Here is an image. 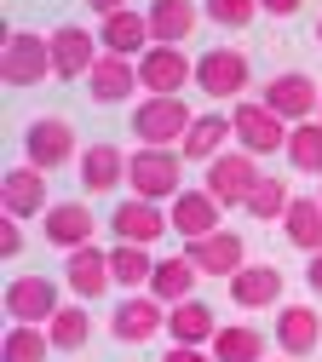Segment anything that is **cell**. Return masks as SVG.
<instances>
[{
  "label": "cell",
  "instance_id": "6da1fadb",
  "mask_svg": "<svg viewBox=\"0 0 322 362\" xmlns=\"http://www.w3.org/2000/svg\"><path fill=\"white\" fill-rule=\"evenodd\" d=\"M127 185L138 202H161L173 207L184 196V156L178 150H150V144H138L132 161H127Z\"/></svg>",
  "mask_w": 322,
  "mask_h": 362
},
{
  "label": "cell",
  "instance_id": "7a4b0ae2",
  "mask_svg": "<svg viewBox=\"0 0 322 362\" xmlns=\"http://www.w3.org/2000/svg\"><path fill=\"white\" fill-rule=\"evenodd\" d=\"M190 127H196V115L184 110V98H144L132 110V132H138V144H150V150H178Z\"/></svg>",
  "mask_w": 322,
  "mask_h": 362
},
{
  "label": "cell",
  "instance_id": "3957f363",
  "mask_svg": "<svg viewBox=\"0 0 322 362\" xmlns=\"http://www.w3.org/2000/svg\"><path fill=\"white\" fill-rule=\"evenodd\" d=\"M248 81H253V69H248V52H236V47H207L196 58V86L219 104H242Z\"/></svg>",
  "mask_w": 322,
  "mask_h": 362
},
{
  "label": "cell",
  "instance_id": "277c9868",
  "mask_svg": "<svg viewBox=\"0 0 322 362\" xmlns=\"http://www.w3.org/2000/svg\"><path fill=\"white\" fill-rule=\"evenodd\" d=\"M259 156H248V150H224L213 167H207V178H202V190L219 202V207H248V196L259 190Z\"/></svg>",
  "mask_w": 322,
  "mask_h": 362
},
{
  "label": "cell",
  "instance_id": "5b68a950",
  "mask_svg": "<svg viewBox=\"0 0 322 362\" xmlns=\"http://www.w3.org/2000/svg\"><path fill=\"white\" fill-rule=\"evenodd\" d=\"M259 104H265L270 115H282L288 127H299V121H316V115H322V86H316L311 75L288 69V75H276V81H265V93H259Z\"/></svg>",
  "mask_w": 322,
  "mask_h": 362
},
{
  "label": "cell",
  "instance_id": "8992f818",
  "mask_svg": "<svg viewBox=\"0 0 322 362\" xmlns=\"http://www.w3.org/2000/svg\"><path fill=\"white\" fill-rule=\"evenodd\" d=\"M23 161L40 167V173H58L64 161H81V150H75V127H69L64 115H40V121H29V132H23Z\"/></svg>",
  "mask_w": 322,
  "mask_h": 362
},
{
  "label": "cell",
  "instance_id": "52a82bcc",
  "mask_svg": "<svg viewBox=\"0 0 322 362\" xmlns=\"http://www.w3.org/2000/svg\"><path fill=\"white\" fill-rule=\"evenodd\" d=\"M0 75H6V86H40L46 75H52V40H40L29 29L6 35V47H0Z\"/></svg>",
  "mask_w": 322,
  "mask_h": 362
},
{
  "label": "cell",
  "instance_id": "ba28073f",
  "mask_svg": "<svg viewBox=\"0 0 322 362\" xmlns=\"http://www.w3.org/2000/svg\"><path fill=\"white\" fill-rule=\"evenodd\" d=\"M230 132H236V150H248V156H270V150H288V121L282 115H270L259 98L253 104H236L230 110Z\"/></svg>",
  "mask_w": 322,
  "mask_h": 362
},
{
  "label": "cell",
  "instance_id": "9c48e42d",
  "mask_svg": "<svg viewBox=\"0 0 322 362\" xmlns=\"http://www.w3.org/2000/svg\"><path fill=\"white\" fill-rule=\"evenodd\" d=\"M110 334L121 345H150L156 334H167V305L156 293H127L115 305V316H110Z\"/></svg>",
  "mask_w": 322,
  "mask_h": 362
},
{
  "label": "cell",
  "instance_id": "30bf717a",
  "mask_svg": "<svg viewBox=\"0 0 322 362\" xmlns=\"http://www.w3.org/2000/svg\"><path fill=\"white\" fill-rule=\"evenodd\" d=\"M64 310V299H58V282L52 276H18L12 288H6V316L12 322H29V328H46L52 316Z\"/></svg>",
  "mask_w": 322,
  "mask_h": 362
},
{
  "label": "cell",
  "instance_id": "8fae6325",
  "mask_svg": "<svg viewBox=\"0 0 322 362\" xmlns=\"http://www.w3.org/2000/svg\"><path fill=\"white\" fill-rule=\"evenodd\" d=\"M196 64L184 58V47H150L138 58V86H144V98H178V86H190Z\"/></svg>",
  "mask_w": 322,
  "mask_h": 362
},
{
  "label": "cell",
  "instance_id": "7c38bea8",
  "mask_svg": "<svg viewBox=\"0 0 322 362\" xmlns=\"http://www.w3.org/2000/svg\"><path fill=\"white\" fill-rule=\"evenodd\" d=\"M98 58H104V40L92 35V29H81V23L52 29V75L58 81H86Z\"/></svg>",
  "mask_w": 322,
  "mask_h": 362
},
{
  "label": "cell",
  "instance_id": "4fadbf2b",
  "mask_svg": "<svg viewBox=\"0 0 322 362\" xmlns=\"http://www.w3.org/2000/svg\"><path fill=\"white\" fill-rule=\"evenodd\" d=\"M110 230H115V242L156 247V242L173 230V218H167V207H161V202H138V196H127V202L110 213Z\"/></svg>",
  "mask_w": 322,
  "mask_h": 362
},
{
  "label": "cell",
  "instance_id": "5bb4252c",
  "mask_svg": "<svg viewBox=\"0 0 322 362\" xmlns=\"http://www.w3.org/2000/svg\"><path fill=\"white\" fill-rule=\"evenodd\" d=\"M46 242H52L64 259L69 253H81V247H92V236H98V218H92V207L86 202H52L46 207Z\"/></svg>",
  "mask_w": 322,
  "mask_h": 362
},
{
  "label": "cell",
  "instance_id": "9a60e30c",
  "mask_svg": "<svg viewBox=\"0 0 322 362\" xmlns=\"http://www.w3.org/2000/svg\"><path fill=\"white\" fill-rule=\"evenodd\" d=\"M0 213L6 218H46V173L40 167H6V178H0Z\"/></svg>",
  "mask_w": 322,
  "mask_h": 362
},
{
  "label": "cell",
  "instance_id": "2e32d148",
  "mask_svg": "<svg viewBox=\"0 0 322 362\" xmlns=\"http://www.w3.org/2000/svg\"><path fill=\"white\" fill-rule=\"evenodd\" d=\"M184 259H190L202 276H236V270L248 264V247H242V236L236 230H213V236H202V242H184Z\"/></svg>",
  "mask_w": 322,
  "mask_h": 362
},
{
  "label": "cell",
  "instance_id": "e0dca14e",
  "mask_svg": "<svg viewBox=\"0 0 322 362\" xmlns=\"http://www.w3.org/2000/svg\"><path fill=\"white\" fill-rule=\"evenodd\" d=\"M64 288L86 305V299H98V293H110L115 288V276H110V247H81V253H69L64 259Z\"/></svg>",
  "mask_w": 322,
  "mask_h": 362
},
{
  "label": "cell",
  "instance_id": "ac0fdd59",
  "mask_svg": "<svg viewBox=\"0 0 322 362\" xmlns=\"http://www.w3.org/2000/svg\"><path fill=\"white\" fill-rule=\"evenodd\" d=\"M224 288H230V305L270 310V305H282V270H276V264H242Z\"/></svg>",
  "mask_w": 322,
  "mask_h": 362
},
{
  "label": "cell",
  "instance_id": "d6986e66",
  "mask_svg": "<svg viewBox=\"0 0 322 362\" xmlns=\"http://www.w3.org/2000/svg\"><path fill=\"white\" fill-rule=\"evenodd\" d=\"M132 86H138V58H115V52H104L92 64V75H86L92 104H127Z\"/></svg>",
  "mask_w": 322,
  "mask_h": 362
},
{
  "label": "cell",
  "instance_id": "ffe728a7",
  "mask_svg": "<svg viewBox=\"0 0 322 362\" xmlns=\"http://www.w3.org/2000/svg\"><path fill=\"white\" fill-rule=\"evenodd\" d=\"M236 139L230 132V115H219V110H207V115H196V127L184 132V144H178V156L184 161H196V167H213L219 156H224V144Z\"/></svg>",
  "mask_w": 322,
  "mask_h": 362
},
{
  "label": "cell",
  "instance_id": "44dd1931",
  "mask_svg": "<svg viewBox=\"0 0 322 362\" xmlns=\"http://www.w3.org/2000/svg\"><path fill=\"white\" fill-rule=\"evenodd\" d=\"M276 345H282V356H311L322 345V316L311 305H282L276 310Z\"/></svg>",
  "mask_w": 322,
  "mask_h": 362
},
{
  "label": "cell",
  "instance_id": "7402d4cb",
  "mask_svg": "<svg viewBox=\"0 0 322 362\" xmlns=\"http://www.w3.org/2000/svg\"><path fill=\"white\" fill-rule=\"evenodd\" d=\"M144 18H150V40L156 47H178V40H190L196 23H202V12L190 6V0H150Z\"/></svg>",
  "mask_w": 322,
  "mask_h": 362
},
{
  "label": "cell",
  "instance_id": "603a6c76",
  "mask_svg": "<svg viewBox=\"0 0 322 362\" xmlns=\"http://www.w3.org/2000/svg\"><path fill=\"white\" fill-rule=\"evenodd\" d=\"M98 40H104V52H115V58H144L156 40H150V18L144 12H115V18H104V29H98Z\"/></svg>",
  "mask_w": 322,
  "mask_h": 362
},
{
  "label": "cell",
  "instance_id": "cb8c5ba5",
  "mask_svg": "<svg viewBox=\"0 0 322 362\" xmlns=\"http://www.w3.org/2000/svg\"><path fill=\"white\" fill-rule=\"evenodd\" d=\"M127 161H132V156H121L115 144L81 150V190H86V196H110L115 185H127Z\"/></svg>",
  "mask_w": 322,
  "mask_h": 362
},
{
  "label": "cell",
  "instance_id": "d4e9b609",
  "mask_svg": "<svg viewBox=\"0 0 322 362\" xmlns=\"http://www.w3.org/2000/svg\"><path fill=\"white\" fill-rule=\"evenodd\" d=\"M167 218H173V236L202 242V236H213V230H219V202H213L207 190H184V196L167 207Z\"/></svg>",
  "mask_w": 322,
  "mask_h": 362
},
{
  "label": "cell",
  "instance_id": "484cf974",
  "mask_svg": "<svg viewBox=\"0 0 322 362\" xmlns=\"http://www.w3.org/2000/svg\"><path fill=\"white\" fill-rule=\"evenodd\" d=\"M167 339L173 345H213L219 339V316L207 310V299H184V305H173L167 310Z\"/></svg>",
  "mask_w": 322,
  "mask_h": 362
},
{
  "label": "cell",
  "instance_id": "4316f807",
  "mask_svg": "<svg viewBox=\"0 0 322 362\" xmlns=\"http://www.w3.org/2000/svg\"><path fill=\"white\" fill-rule=\"evenodd\" d=\"M196 276H202V270L190 264V259H184V253H173V259H156V276H150V293L173 310V305H184V299H196L190 288H196Z\"/></svg>",
  "mask_w": 322,
  "mask_h": 362
},
{
  "label": "cell",
  "instance_id": "83f0119b",
  "mask_svg": "<svg viewBox=\"0 0 322 362\" xmlns=\"http://www.w3.org/2000/svg\"><path fill=\"white\" fill-rule=\"evenodd\" d=\"M282 236H288L299 253H322V202H316V196H294V202H288Z\"/></svg>",
  "mask_w": 322,
  "mask_h": 362
},
{
  "label": "cell",
  "instance_id": "f1b7e54d",
  "mask_svg": "<svg viewBox=\"0 0 322 362\" xmlns=\"http://www.w3.org/2000/svg\"><path fill=\"white\" fill-rule=\"evenodd\" d=\"M110 276H115V288H127V293H150V276H156L150 247L115 242V247H110Z\"/></svg>",
  "mask_w": 322,
  "mask_h": 362
},
{
  "label": "cell",
  "instance_id": "f546056e",
  "mask_svg": "<svg viewBox=\"0 0 322 362\" xmlns=\"http://www.w3.org/2000/svg\"><path fill=\"white\" fill-rule=\"evenodd\" d=\"M207 351H213V362H265V334L248 322H230V328H219V339Z\"/></svg>",
  "mask_w": 322,
  "mask_h": 362
},
{
  "label": "cell",
  "instance_id": "4dcf8cb0",
  "mask_svg": "<svg viewBox=\"0 0 322 362\" xmlns=\"http://www.w3.org/2000/svg\"><path fill=\"white\" fill-rule=\"evenodd\" d=\"M46 356H52V334H46V328L12 322L6 339H0V362H46Z\"/></svg>",
  "mask_w": 322,
  "mask_h": 362
},
{
  "label": "cell",
  "instance_id": "1f68e13d",
  "mask_svg": "<svg viewBox=\"0 0 322 362\" xmlns=\"http://www.w3.org/2000/svg\"><path fill=\"white\" fill-rule=\"evenodd\" d=\"M288 167L305 178H322V121H299L288 132Z\"/></svg>",
  "mask_w": 322,
  "mask_h": 362
},
{
  "label": "cell",
  "instance_id": "d6a6232c",
  "mask_svg": "<svg viewBox=\"0 0 322 362\" xmlns=\"http://www.w3.org/2000/svg\"><path fill=\"white\" fill-rule=\"evenodd\" d=\"M46 334H52V351H81V345L92 339V316H86V305H64L52 322H46Z\"/></svg>",
  "mask_w": 322,
  "mask_h": 362
},
{
  "label": "cell",
  "instance_id": "836d02e7",
  "mask_svg": "<svg viewBox=\"0 0 322 362\" xmlns=\"http://www.w3.org/2000/svg\"><path fill=\"white\" fill-rule=\"evenodd\" d=\"M288 185H282V178H259V190L248 196V213L259 218V224H282V213H288Z\"/></svg>",
  "mask_w": 322,
  "mask_h": 362
},
{
  "label": "cell",
  "instance_id": "e575fe53",
  "mask_svg": "<svg viewBox=\"0 0 322 362\" xmlns=\"http://www.w3.org/2000/svg\"><path fill=\"white\" fill-rule=\"evenodd\" d=\"M202 18L219 23V29H248V23L259 18V0H207Z\"/></svg>",
  "mask_w": 322,
  "mask_h": 362
},
{
  "label": "cell",
  "instance_id": "d590c367",
  "mask_svg": "<svg viewBox=\"0 0 322 362\" xmlns=\"http://www.w3.org/2000/svg\"><path fill=\"white\" fill-rule=\"evenodd\" d=\"M23 253V224L0 213V259H18Z\"/></svg>",
  "mask_w": 322,
  "mask_h": 362
},
{
  "label": "cell",
  "instance_id": "8d00e7d4",
  "mask_svg": "<svg viewBox=\"0 0 322 362\" xmlns=\"http://www.w3.org/2000/svg\"><path fill=\"white\" fill-rule=\"evenodd\" d=\"M161 362H213V351H202V345H167Z\"/></svg>",
  "mask_w": 322,
  "mask_h": 362
},
{
  "label": "cell",
  "instance_id": "74e56055",
  "mask_svg": "<svg viewBox=\"0 0 322 362\" xmlns=\"http://www.w3.org/2000/svg\"><path fill=\"white\" fill-rule=\"evenodd\" d=\"M305 6V0H259V12H270V18H294Z\"/></svg>",
  "mask_w": 322,
  "mask_h": 362
},
{
  "label": "cell",
  "instance_id": "f35d334b",
  "mask_svg": "<svg viewBox=\"0 0 322 362\" xmlns=\"http://www.w3.org/2000/svg\"><path fill=\"white\" fill-rule=\"evenodd\" d=\"M305 282H311V293L322 299V253H311V264H305Z\"/></svg>",
  "mask_w": 322,
  "mask_h": 362
},
{
  "label": "cell",
  "instance_id": "ab89813d",
  "mask_svg": "<svg viewBox=\"0 0 322 362\" xmlns=\"http://www.w3.org/2000/svg\"><path fill=\"white\" fill-rule=\"evenodd\" d=\"M86 6L98 12V18H115V12H127V0H86Z\"/></svg>",
  "mask_w": 322,
  "mask_h": 362
},
{
  "label": "cell",
  "instance_id": "60d3db41",
  "mask_svg": "<svg viewBox=\"0 0 322 362\" xmlns=\"http://www.w3.org/2000/svg\"><path fill=\"white\" fill-rule=\"evenodd\" d=\"M316 47H322V18H316Z\"/></svg>",
  "mask_w": 322,
  "mask_h": 362
},
{
  "label": "cell",
  "instance_id": "b9f144b4",
  "mask_svg": "<svg viewBox=\"0 0 322 362\" xmlns=\"http://www.w3.org/2000/svg\"><path fill=\"white\" fill-rule=\"evenodd\" d=\"M316 202H322V185H316Z\"/></svg>",
  "mask_w": 322,
  "mask_h": 362
},
{
  "label": "cell",
  "instance_id": "7bdbcfd3",
  "mask_svg": "<svg viewBox=\"0 0 322 362\" xmlns=\"http://www.w3.org/2000/svg\"><path fill=\"white\" fill-rule=\"evenodd\" d=\"M316 121H322V115H316Z\"/></svg>",
  "mask_w": 322,
  "mask_h": 362
}]
</instances>
